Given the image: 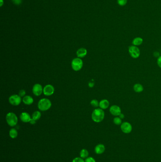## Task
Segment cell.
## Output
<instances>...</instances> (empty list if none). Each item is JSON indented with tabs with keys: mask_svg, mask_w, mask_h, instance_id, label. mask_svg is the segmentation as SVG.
<instances>
[{
	"mask_svg": "<svg viewBox=\"0 0 161 162\" xmlns=\"http://www.w3.org/2000/svg\"><path fill=\"white\" fill-rule=\"evenodd\" d=\"M104 118V112L102 109H95L92 114V119L96 123H99L103 121Z\"/></svg>",
	"mask_w": 161,
	"mask_h": 162,
	"instance_id": "1",
	"label": "cell"
},
{
	"mask_svg": "<svg viewBox=\"0 0 161 162\" xmlns=\"http://www.w3.org/2000/svg\"><path fill=\"white\" fill-rule=\"evenodd\" d=\"M129 52L130 56L133 58H137L140 57V51L137 46H130L129 48Z\"/></svg>",
	"mask_w": 161,
	"mask_h": 162,
	"instance_id": "5",
	"label": "cell"
},
{
	"mask_svg": "<svg viewBox=\"0 0 161 162\" xmlns=\"http://www.w3.org/2000/svg\"><path fill=\"white\" fill-rule=\"evenodd\" d=\"M106 148L104 145L103 144H98L96 145L95 149V151L97 154L100 155L102 154L105 151Z\"/></svg>",
	"mask_w": 161,
	"mask_h": 162,
	"instance_id": "12",
	"label": "cell"
},
{
	"mask_svg": "<svg viewBox=\"0 0 161 162\" xmlns=\"http://www.w3.org/2000/svg\"><path fill=\"white\" fill-rule=\"evenodd\" d=\"M20 119L22 122H29L31 120V117L29 115V114L26 112H22L20 115Z\"/></svg>",
	"mask_w": 161,
	"mask_h": 162,
	"instance_id": "11",
	"label": "cell"
},
{
	"mask_svg": "<svg viewBox=\"0 0 161 162\" xmlns=\"http://www.w3.org/2000/svg\"><path fill=\"white\" fill-rule=\"evenodd\" d=\"M94 86V82H90L89 83V86L90 87H93Z\"/></svg>",
	"mask_w": 161,
	"mask_h": 162,
	"instance_id": "32",
	"label": "cell"
},
{
	"mask_svg": "<svg viewBox=\"0 0 161 162\" xmlns=\"http://www.w3.org/2000/svg\"><path fill=\"white\" fill-rule=\"evenodd\" d=\"M3 0H0V6L2 7L3 4Z\"/></svg>",
	"mask_w": 161,
	"mask_h": 162,
	"instance_id": "33",
	"label": "cell"
},
{
	"mask_svg": "<svg viewBox=\"0 0 161 162\" xmlns=\"http://www.w3.org/2000/svg\"><path fill=\"white\" fill-rule=\"evenodd\" d=\"M110 112L113 116H119L121 113V110L120 107L117 105H113L110 108Z\"/></svg>",
	"mask_w": 161,
	"mask_h": 162,
	"instance_id": "9",
	"label": "cell"
},
{
	"mask_svg": "<svg viewBox=\"0 0 161 162\" xmlns=\"http://www.w3.org/2000/svg\"><path fill=\"white\" fill-rule=\"evenodd\" d=\"M89 153L88 151L86 149H83L81 150L80 152V155L81 158H82L83 159L85 158H87V156H88Z\"/></svg>",
	"mask_w": 161,
	"mask_h": 162,
	"instance_id": "19",
	"label": "cell"
},
{
	"mask_svg": "<svg viewBox=\"0 0 161 162\" xmlns=\"http://www.w3.org/2000/svg\"><path fill=\"white\" fill-rule=\"evenodd\" d=\"M87 49L85 48H80L77 51V55L78 58H82L87 55Z\"/></svg>",
	"mask_w": 161,
	"mask_h": 162,
	"instance_id": "14",
	"label": "cell"
},
{
	"mask_svg": "<svg viewBox=\"0 0 161 162\" xmlns=\"http://www.w3.org/2000/svg\"><path fill=\"white\" fill-rule=\"evenodd\" d=\"M18 133L15 128H12L9 132V135L10 137L12 138H15L17 137Z\"/></svg>",
	"mask_w": 161,
	"mask_h": 162,
	"instance_id": "18",
	"label": "cell"
},
{
	"mask_svg": "<svg viewBox=\"0 0 161 162\" xmlns=\"http://www.w3.org/2000/svg\"><path fill=\"white\" fill-rule=\"evenodd\" d=\"M85 162H96V160H95L94 158L92 157H88L87 158Z\"/></svg>",
	"mask_w": 161,
	"mask_h": 162,
	"instance_id": "26",
	"label": "cell"
},
{
	"mask_svg": "<svg viewBox=\"0 0 161 162\" xmlns=\"http://www.w3.org/2000/svg\"><path fill=\"white\" fill-rule=\"evenodd\" d=\"M83 65V61L81 59L75 58L73 59L71 62V67L73 70L75 71H78L81 69Z\"/></svg>",
	"mask_w": 161,
	"mask_h": 162,
	"instance_id": "4",
	"label": "cell"
},
{
	"mask_svg": "<svg viewBox=\"0 0 161 162\" xmlns=\"http://www.w3.org/2000/svg\"><path fill=\"white\" fill-rule=\"evenodd\" d=\"M41 113L40 112L38 111H36L34 112V113L32 114V118L35 121L38 120L41 118Z\"/></svg>",
	"mask_w": 161,
	"mask_h": 162,
	"instance_id": "20",
	"label": "cell"
},
{
	"mask_svg": "<svg viewBox=\"0 0 161 162\" xmlns=\"http://www.w3.org/2000/svg\"><path fill=\"white\" fill-rule=\"evenodd\" d=\"M30 122V123L31 124H32V125H34V124H35L36 123V121H35L34 119H31V120L29 122Z\"/></svg>",
	"mask_w": 161,
	"mask_h": 162,
	"instance_id": "30",
	"label": "cell"
},
{
	"mask_svg": "<svg viewBox=\"0 0 161 162\" xmlns=\"http://www.w3.org/2000/svg\"><path fill=\"white\" fill-rule=\"evenodd\" d=\"M133 89L134 91L137 93H140L143 91L144 87L142 86V85L140 83H136L133 86Z\"/></svg>",
	"mask_w": 161,
	"mask_h": 162,
	"instance_id": "17",
	"label": "cell"
},
{
	"mask_svg": "<svg viewBox=\"0 0 161 162\" xmlns=\"http://www.w3.org/2000/svg\"><path fill=\"white\" fill-rule=\"evenodd\" d=\"M113 123L116 125H120L122 123V119L119 117H116L113 119Z\"/></svg>",
	"mask_w": 161,
	"mask_h": 162,
	"instance_id": "21",
	"label": "cell"
},
{
	"mask_svg": "<svg viewBox=\"0 0 161 162\" xmlns=\"http://www.w3.org/2000/svg\"><path fill=\"white\" fill-rule=\"evenodd\" d=\"M119 117L120 118V119H123L124 118V117H125V116H124V115L123 113L120 114V115L119 116Z\"/></svg>",
	"mask_w": 161,
	"mask_h": 162,
	"instance_id": "31",
	"label": "cell"
},
{
	"mask_svg": "<svg viewBox=\"0 0 161 162\" xmlns=\"http://www.w3.org/2000/svg\"><path fill=\"white\" fill-rule=\"evenodd\" d=\"M90 104L92 106L95 107V108H97L99 106V102H98L97 100L96 99L92 100L91 102H90Z\"/></svg>",
	"mask_w": 161,
	"mask_h": 162,
	"instance_id": "22",
	"label": "cell"
},
{
	"mask_svg": "<svg viewBox=\"0 0 161 162\" xmlns=\"http://www.w3.org/2000/svg\"><path fill=\"white\" fill-rule=\"evenodd\" d=\"M143 42V39L140 37H137L133 39L132 44L133 46H137L141 45Z\"/></svg>",
	"mask_w": 161,
	"mask_h": 162,
	"instance_id": "16",
	"label": "cell"
},
{
	"mask_svg": "<svg viewBox=\"0 0 161 162\" xmlns=\"http://www.w3.org/2000/svg\"><path fill=\"white\" fill-rule=\"evenodd\" d=\"M23 102H24V104H26V105H31L33 103L34 100L33 99V98L31 97L30 96L26 95V96H25L23 97Z\"/></svg>",
	"mask_w": 161,
	"mask_h": 162,
	"instance_id": "15",
	"label": "cell"
},
{
	"mask_svg": "<svg viewBox=\"0 0 161 162\" xmlns=\"http://www.w3.org/2000/svg\"><path fill=\"white\" fill-rule=\"evenodd\" d=\"M127 0H117L118 5L120 6H124L127 3Z\"/></svg>",
	"mask_w": 161,
	"mask_h": 162,
	"instance_id": "23",
	"label": "cell"
},
{
	"mask_svg": "<svg viewBox=\"0 0 161 162\" xmlns=\"http://www.w3.org/2000/svg\"><path fill=\"white\" fill-rule=\"evenodd\" d=\"M109 104V102L107 100H102L99 102V107L101 109H105L108 108Z\"/></svg>",
	"mask_w": 161,
	"mask_h": 162,
	"instance_id": "13",
	"label": "cell"
},
{
	"mask_svg": "<svg viewBox=\"0 0 161 162\" xmlns=\"http://www.w3.org/2000/svg\"><path fill=\"white\" fill-rule=\"evenodd\" d=\"M9 101L10 104H12V105L18 106L21 103V98L19 95H12L9 98Z\"/></svg>",
	"mask_w": 161,
	"mask_h": 162,
	"instance_id": "6",
	"label": "cell"
},
{
	"mask_svg": "<svg viewBox=\"0 0 161 162\" xmlns=\"http://www.w3.org/2000/svg\"><path fill=\"white\" fill-rule=\"evenodd\" d=\"M12 2L16 5H19L21 4L22 0H12Z\"/></svg>",
	"mask_w": 161,
	"mask_h": 162,
	"instance_id": "27",
	"label": "cell"
},
{
	"mask_svg": "<svg viewBox=\"0 0 161 162\" xmlns=\"http://www.w3.org/2000/svg\"><path fill=\"white\" fill-rule=\"evenodd\" d=\"M120 128L123 133L129 134L132 131V125L128 122H124L121 124Z\"/></svg>",
	"mask_w": 161,
	"mask_h": 162,
	"instance_id": "7",
	"label": "cell"
},
{
	"mask_svg": "<svg viewBox=\"0 0 161 162\" xmlns=\"http://www.w3.org/2000/svg\"><path fill=\"white\" fill-rule=\"evenodd\" d=\"M54 88L52 85H46L43 89V93L46 96L52 95L54 93Z\"/></svg>",
	"mask_w": 161,
	"mask_h": 162,
	"instance_id": "10",
	"label": "cell"
},
{
	"mask_svg": "<svg viewBox=\"0 0 161 162\" xmlns=\"http://www.w3.org/2000/svg\"><path fill=\"white\" fill-rule=\"evenodd\" d=\"M52 106V103L48 99L43 98L39 101L38 108L41 111H46L50 109Z\"/></svg>",
	"mask_w": 161,
	"mask_h": 162,
	"instance_id": "2",
	"label": "cell"
},
{
	"mask_svg": "<svg viewBox=\"0 0 161 162\" xmlns=\"http://www.w3.org/2000/svg\"><path fill=\"white\" fill-rule=\"evenodd\" d=\"M154 56L156 57V58H158V57H159L160 56H159V52H154Z\"/></svg>",
	"mask_w": 161,
	"mask_h": 162,
	"instance_id": "29",
	"label": "cell"
},
{
	"mask_svg": "<svg viewBox=\"0 0 161 162\" xmlns=\"http://www.w3.org/2000/svg\"><path fill=\"white\" fill-rule=\"evenodd\" d=\"M25 95H26V92L24 90H21L19 92V95L21 97H24V96H25Z\"/></svg>",
	"mask_w": 161,
	"mask_h": 162,
	"instance_id": "25",
	"label": "cell"
},
{
	"mask_svg": "<svg viewBox=\"0 0 161 162\" xmlns=\"http://www.w3.org/2000/svg\"><path fill=\"white\" fill-rule=\"evenodd\" d=\"M72 162H85V161L82 158L76 157L73 160Z\"/></svg>",
	"mask_w": 161,
	"mask_h": 162,
	"instance_id": "24",
	"label": "cell"
},
{
	"mask_svg": "<svg viewBox=\"0 0 161 162\" xmlns=\"http://www.w3.org/2000/svg\"><path fill=\"white\" fill-rule=\"evenodd\" d=\"M32 91L35 95H36V96H40L43 92V89L41 85L39 83H36L33 86Z\"/></svg>",
	"mask_w": 161,
	"mask_h": 162,
	"instance_id": "8",
	"label": "cell"
},
{
	"mask_svg": "<svg viewBox=\"0 0 161 162\" xmlns=\"http://www.w3.org/2000/svg\"><path fill=\"white\" fill-rule=\"evenodd\" d=\"M6 121L10 127H14L17 125L18 123V117L13 112H9L7 114Z\"/></svg>",
	"mask_w": 161,
	"mask_h": 162,
	"instance_id": "3",
	"label": "cell"
},
{
	"mask_svg": "<svg viewBox=\"0 0 161 162\" xmlns=\"http://www.w3.org/2000/svg\"><path fill=\"white\" fill-rule=\"evenodd\" d=\"M157 65H158L159 67L161 68V56H160L157 59Z\"/></svg>",
	"mask_w": 161,
	"mask_h": 162,
	"instance_id": "28",
	"label": "cell"
}]
</instances>
